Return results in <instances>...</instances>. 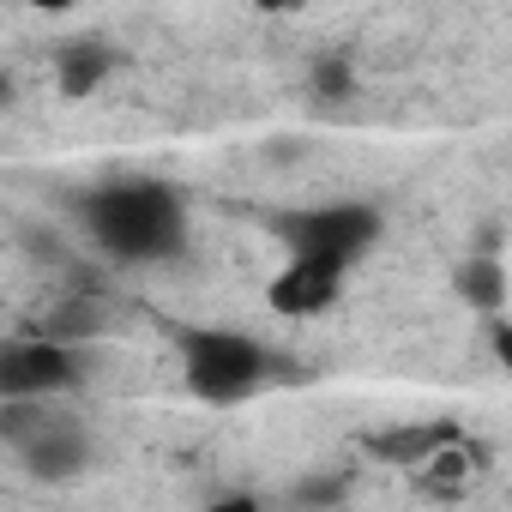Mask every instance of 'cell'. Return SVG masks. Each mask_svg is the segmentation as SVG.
<instances>
[{"label": "cell", "mask_w": 512, "mask_h": 512, "mask_svg": "<svg viewBox=\"0 0 512 512\" xmlns=\"http://www.w3.org/2000/svg\"><path fill=\"white\" fill-rule=\"evenodd\" d=\"M494 356H500V368L512 374V320H500V326H494Z\"/></svg>", "instance_id": "7"}, {"label": "cell", "mask_w": 512, "mask_h": 512, "mask_svg": "<svg viewBox=\"0 0 512 512\" xmlns=\"http://www.w3.org/2000/svg\"><path fill=\"white\" fill-rule=\"evenodd\" d=\"M25 7H43V13H73L79 0H25Z\"/></svg>", "instance_id": "8"}, {"label": "cell", "mask_w": 512, "mask_h": 512, "mask_svg": "<svg viewBox=\"0 0 512 512\" xmlns=\"http://www.w3.org/2000/svg\"><path fill=\"white\" fill-rule=\"evenodd\" d=\"M344 266H350V260H332V253H308V247H296V260L272 278L266 302H272L278 314H290V320H308V314H320V308L338 302Z\"/></svg>", "instance_id": "5"}, {"label": "cell", "mask_w": 512, "mask_h": 512, "mask_svg": "<svg viewBox=\"0 0 512 512\" xmlns=\"http://www.w3.org/2000/svg\"><path fill=\"white\" fill-rule=\"evenodd\" d=\"M266 374V350L229 332V326H199L187 338V386L205 398V404H235L260 386Z\"/></svg>", "instance_id": "2"}, {"label": "cell", "mask_w": 512, "mask_h": 512, "mask_svg": "<svg viewBox=\"0 0 512 512\" xmlns=\"http://www.w3.org/2000/svg\"><path fill=\"white\" fill-rule=\"evenodd\" d=\"M103 67H109V55H103L97 43H85L79 55H73V49L61 55V79H67V91H91V85L103 79Z\"/></svg>", "instance_id": "6"}, {"label": "cell", "mask_w": 512, "mask_h": 512, "mask_svg": "<svg viewBox=\"0 0 512 512\" xmlns=\"http://www.w3.org/2000/svg\"><path fill=\"white\" fill-rule=\"evenodd\" d=\"M85 217H91V235L115 253V260H163V253H175L181 235H187L181 205L151 181L103 187Z\"/></svg>", "instance_id": "1"}, {"label": "cell", "mask_w": 512, "mask_h": 512, "mask_svg": "<svg viewBox=\"0 0 512 512\" xmlns=\"http://www.w3.org/2000/svg\"><path fill=\"white\" fill-rule=\"evenodd\" d=\"M79 380V356L67 338H13L7 344V368H0V386H7V398H55L61 386Z\"/></svg>", "instance_id": "4"}, {"label": "cell", "mask_w": 512, "mask_h": 512, "mask_svg": "<svg viewBox=\"0 0 512 512\" xmlns=\"http://www.w3.org/2000/svg\"><path fill=\"white\" fill-rule=\"evenodd\" d=\"M7 452L31 470H79L85 464V428L55 398H7Z\"/></svg>", "instance_id": "3"}, {"label": "cell", "mask_w": 512, "mask_h": 512, "mask_svg": "<svg viewBox=\"0 0 512 512\" xmlns=\"http://www.w3.org/2000/svg\"><path fill=\"white\" fill-rule=\"evenodd\" d=\"M260 13H284V7H302V0H253Z\"/></svg>", "instance_id": "9"}]
</instances>
